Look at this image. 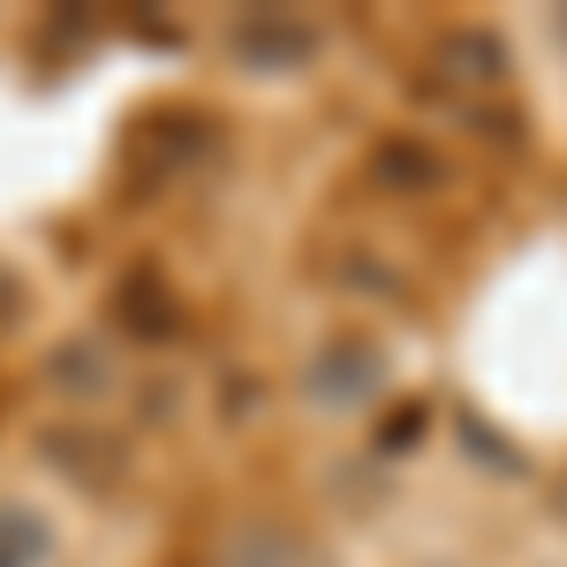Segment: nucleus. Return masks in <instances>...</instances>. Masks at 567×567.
I'll list each match as a JSON object with an SVG mask.
<instances>
[{
    "mask_svg": "<svg viewBox=\"0 0 567 567\" xmlns=\"http://www.w3.org/2000/svg\"><path fill=\"white\" fill-rule=\"evenodd\" d=\"M371 175L386 182V189H409V197H424V189H446V159H439L424 136H386L379 152H371Z\"/></svg>",
    "mask_w": 567,
    "mask_h": 567,
    "instance_id": "nucleus-1",
    "label": "nucleus"
},
{
    "mask_svg": "<svg viewBox=\"0 0 567 567\" xmlns=\"http://www.w3.org/2000/svg\"><path fill=\"white\" fill-rule=\"evenodd\" d=\"M386 371H379V349L371 341H349V349H326L318 355V371H310V393H326V401H363V393L379 386Z\"/></svg>",
    "mask_w": 567,
    "mask_h": 567,
    "instance_id": "nucleus-2",
    "label": "nucleus"
},
{
    "mask_svg": "<svg viewBox=\"0 0 567 567\" xmlns=\"http://www.w3.org/2000/svg\"><path fill=\"white\" fill-rule=\"evenodd\" d=\"M446 61H454L446 76H470V84H507V69H515V61H507V39L484 31V23L454 31V39H446Z\"/></svg>",
    "mask_w": 567,
    "mask_h": 567,
    "instance_id": "nucleus-3",
    "label": "nucleus"
},
{
    "mask_svg": "<svg viewBox=\"0 0 567 567\" xmlns=\"http://www.w3.org/2000/svg\"><path fill=\"white\" fill-rule=\"evenodd\" d=\"M424 424H432V409H424V401H401V409H386V424H379V454H409V446L424 439Z\"/></svg>",
    "mask_w": 567,
    "mask_h": 567,
    "instance_id": "nucleus-4",
    "label": "nucleus"
},
{
    "mask_svg": "<svg viewBox=\"0 0 567 567\" xmlns=\"http://www.w3.org/2000/svg\"><path fill=\"white\" fill-rule=\"evenodd\" d=\"M462 439H470V454H477V462H492V470H507V477H523V470H529V462L515 454V446H499V432H492L484 416H462Z\"/></svg>",
    "mask_w": 567,
    "mask_h": 567,
    "instance_id": "nucleus-5",
    "label": "nucleus"
}]
</instances>
